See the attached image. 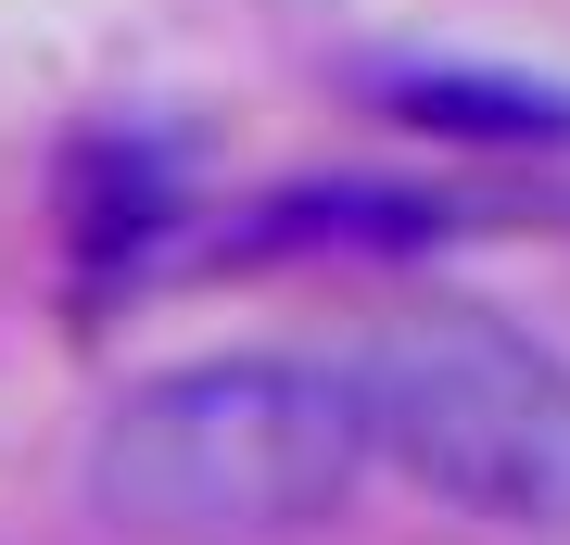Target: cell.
<instances>
[{
  "mask_svg": "<svg viewBox=\"0 0 570 545\" xmlns=\"http://www.w3.org/2000/svg\"><path fill=\"white\" fill-rule=\"evenodd\" d=\"M367 457L494 533H570V356L494 304H393L355 343Z\"/></svg>",
  "mask_w": 570,
  "mask_h": 545,
  "instance_id": "7a4b0ae2",
  "label": "cell"
},
{
  "mask_svg": "<svg viewBox=\"0 0 570 545\" xmlns=\"http://www.w3.org/2000/svg\"><path fill=\"white\" fill-rule=\"evenodd\" d=\"M367 419L317 356H190L89 431V507L140 545H292L355 495Z\"/></svg>",
  "mask_w": 570,
  "mask_h": 545,
  "instance_id": "6da1fadb",
  "label": "cell"
}]
</instances>
